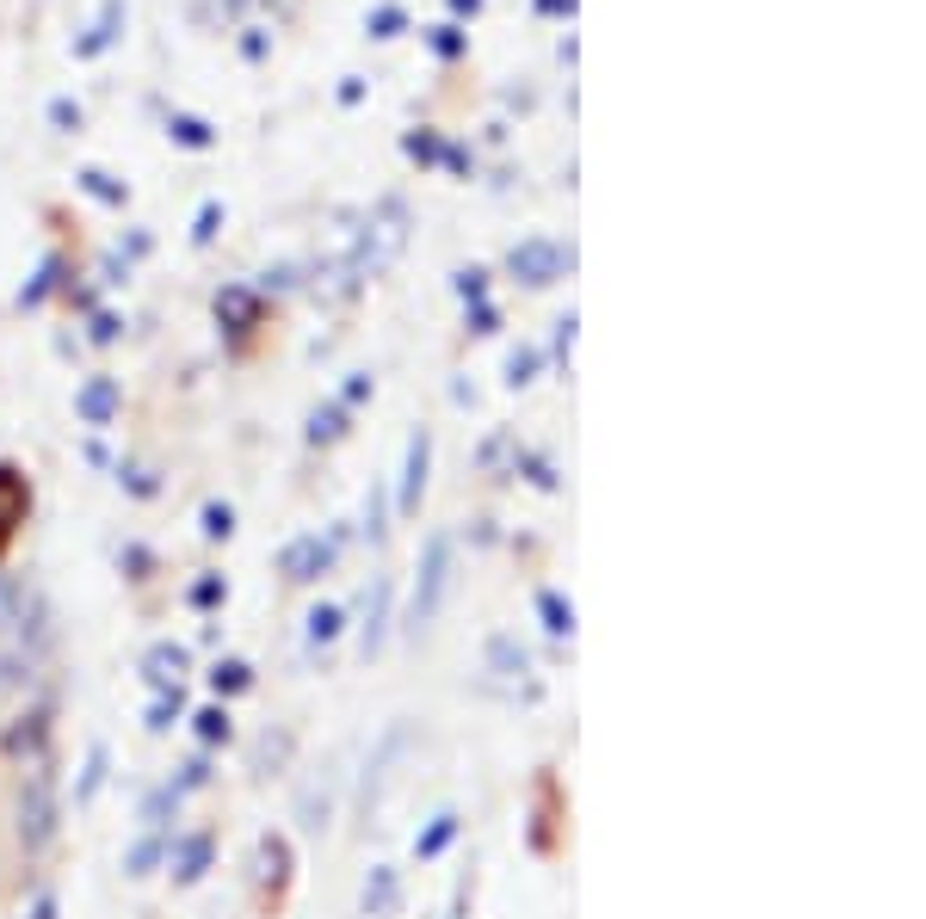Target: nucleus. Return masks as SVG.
Masks as SVG:
<instances>
[{"label":"nucleus","instance_id":"1","mask_svg":"<svg viewBox=\"0 0 926 919\" xmlns=\"http://www.w3.org/2000/svg\"><path fill=\"white\" fill-rule=\"evenodd\" d=\"M556 266H562V253H556L550 241H525V247H513V272H519L525 284H550Z\"/></svg>","mask_w":926,"mask_h":919},{"label":"nucleus","instance_id":"2","mask_svg":"<svg viewBox=\"0 0 926 919\" xmlns=\"http://www.w3.org/2000/svg\"><path fill=\"white\" fill-rule=\"evenodd\" d=\"M118 31H124V0H105L99 19H93V31L75 44V56H99V50H112V44H118Z\"/></svg>","mask_w":926,"mask_h":919},{"label":"nucleus","instance_id":"3","mask_svg":"<svg viewBox=\"0 0 926 919\" xmlns=\"http://www.w3.org/2000/svg\"><path fill=\"white\" fill-rule=\"evenodd\" d=\"M167 136L186 142V149H210V142H217V136H210V124L192 118V112H173V118H167Z\"/></svg>","mask_w":926,"mask_h":919},{"label":"nucleus","instance_id":"4","mask_svg":"<svg viewBox=\"0 0 926 919\" xmlns=\"http://www.w3.org/2000/svg\"><path fill=\"white\" fill-rule=\"evenodd\" d=\"M426 44H433V56H463V31L457 25H433V31H426Z\"/></svg>","mask_w":926,"mask_h":919},{"label":"nucleus","instance_id":"5","mask_svg":"<svg viewBox=\"0 0 926 919\" xmlns=\"http://www.w3.org/2000/svg\"><path fill=\"white\" fill-rule=\"evenodd\" d=\"M81 186H87L93 198H105V204H118V198H124V186H118L112 173H99V167H87V173H81Z\"/></svg>","mask_w":926,"mask_h":919},{"label":"nucleus","instance_id":"6","mask_svg":"<svg viewBox=\"0 0 926 919\" xmlns=\"http://www.w3.org/2000/svg\"><path fill=\"white\" fill-rule=\"evenodd\" d=\"M50 124L56 130H81V105L75 99H50Z\"/></svg>","mask_w":926,"mask_h":919},{"label":"nucleus","instance_id":"7","mask_svg":"<svg viewBox=\"0 0 926 919\" xmlns=\"http://www.w3.org/2000/svg\"><path fill=\"white\" fill-rule=\"evenodd\" d=\"M402 31V7H377L371 13V38H396Z\"/></svg>","mask_w":926,"mask_h":919},{"label":"nucleus","instance_id":"8","mask_svg":"<svg viewBox=\"0 0 926 919\" xmlns=\"http://www.w3.org/2000/svg\"><path fill=\"white\" fill-rule=\"evenodd\" d=\"M81 408H87V414H93V420H99V414H105V408H112V389H105V383H93V389H87V395H81Z\"/></svg>","mask_w":926,"mask_h":919},{"label":"nucleus","instance_id":"9","mask_svg":"<svg viewBox=\"0 0 926 919\" xmlns=\"http://www.w3.org/2000/svg\"><path fill=\"white\" fill-rule=\"evenodd\" d=\"M408 155H420V161H433V155H439V136H426V130H414V136H408Z\"/></svg>","mask_w":926,"mask_h":919},{"label":"nucleus","instance_id":"10","mask_svg":"<svg viewBox=\"0 0 926 919\" xmlns=\"http://www.w3.org/2000/svg\"><path fill=\"white\" fill-rule=\"evenodd\" d=\"M544 13H575V0H538Z\"/></svg>","mask_w":926,"mask_h":919},{"label":"nucleus","instance_id":"11","mask_svg":"<svg viewBox=\"0 0 926 919\" xmlns=\"http://www.w3.org/2000/svg\"><path fill=\"white\" fill-rule=\"evenodd\" d=\"M482 7V0H451V13H476Z\"/></svg>","mask_w":926,"mask_h":919}]
</instances>
